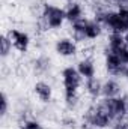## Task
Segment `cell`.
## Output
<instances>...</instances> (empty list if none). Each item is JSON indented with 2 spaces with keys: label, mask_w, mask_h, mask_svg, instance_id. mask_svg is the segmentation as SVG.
<instances>
[{
  "label": "cell",
  "mask_w": 128,
  "mask_h": 129,
  "mask_svg": "<svg viewBox=\"0 0 128 129\" xmlns=\"http://www.w3.org/2000/svg\"><path fill=\"white\" fill-rule=\"evenodd\" d=\"M125 68L127 66L122 63V60L119 59V56L116 53H112V51L105 50V53H104V69H105L109 77L121 78L124 75Z\"/></svg>",
  "instance_id": "obj_7"
},
{
  "label": "cell",
  "mask_w": 128,
  "mask_h": 129,
  "mask_svg": "<svg viewBox=\"0 0 128 129\" xmlns=\"http://www.w3.org/2000/svg\"><path fill=\"white\" fill-rule=\"evenodd\" d=\"M105 44H107V51L118 53L125 45V38H124L122 33H109L107 39H105Z\"/></svg>",
  "instance_id": "obj_14"
},
{
  "label": "cell",
  "mask_w": 128,
  "mask_h": 129,
  "mask_svg": "<svg viewBox=\"0 0 128 129\" xmlns=\"http://www.w3.org/2000/svg\"><path fill=\"white\" fill-rule=\"evenodd\" d=\"M104 32L102 24L95 18H83L74 24H69V36H72L78 44L83 42H94L101 38Z\"/></svg>",
  "instance_id": "obj_1"
},
{
  "label": "cell",
  "mask_w": 128,
  "mask_h": 129,
  "mask_svg": "<svg viewBox=\"0 0 128 129\" xmlns=\"http://www.w3.org/2000/svg\"><path fill=\"white\" fill-rule=\"evenodd\" d=\"M6 33H8V36H9V39H11L12 47H14L15 51L24 54V53H27L30 50V47H32V38H30V35L26 32V30L12 27V29H9Z\"/></svg>",
  "instance_id": "obj_6"
},
{
  "label": "cell",
  "mask_w": 128,
  "mask_h": 129,
  "mask_svg": "<svg viewBox=\"0 0 128 129\" xmlns=\"http://www.w3.org/2000/svg\"><path fill=\"white\" fill-rule=\"evenodd\" d=\"M110 129H128V117H122V119H116Z\"/></svg>",
  "instance_id": "obj_20"
},
{
  "label": "cell",
  "mask_w": 128,
  "mask_h": 129,
  "mask_svg": "<svg viewBox=\"0 0 128 129\" xmlns=\"http://www.w3.org/2000/svg\"><path fill=\"white\" fill-rule=\"evenodd\" d=\"M116 11H118V15L121 18V23L125 29V33L128 32V6H116Z\"/></svg>",
  "instance_id": "obj_18"
},
{
  "label": "cell",
  "mask_w": 128,
  "mask_h": 129,
  "mask_svg": "<svg viewBox=\"0 0 128 129\" xmlns=\"http://www.w3.org/2000/svg\"><path fill=\"white\" fill-rule=\"evenodd\" d=\"M63 126L68 129H75L77 128V120L74 117H68V119H63Z\"/></svg>",
  "instance_id": "obj_22"
},
{
  "label": "cell",
  "mask_w": 128,
  "mask_h": 129,
  "mask_svg": "<svg viewBox=\"0 0 128 129\" xmlns=\"http://www.w3.org/2000/svg\"><path fill=\"white\" fill-rule=\"evenodd\" d=\"M124 38H125V44L128 45V32H127V33H124Z\"/></svg>",
  "instance_id": "obj_25"
},
{
  "label": "cell",
  "mask_w": 128,
  "mask_h": 129,
  "mask_svg": "<svg viewBox=\"0 0 128 129\" xmlns=\"http://www.w3.org/2000/svg\"><path fill=\"white\" fill-rule=\"evenodd\" d=\"M63 102L68 110H75L80 105V93L74 95H63Z\"/></svg>",
  "instance_id": "obj_17"
},
{
  "label": "cell",
  "mask_w": 128,
  "mask_h": 129,
  "mask_svg": "<svg viewBox=\"0 0 128 129\" xmlns=\"http://www.w3.org/2000/svg\"><path fill=\"white\" fill-rule=\"evenodd\" d=\"M32 71L39 77H45L51 71V60L44 54L36 56L32 60Z\"/></svg>",
  "instance_id": "obj_13"
},
{
  "label": "cell",
  "mask_w": 128,
  "mask_h": 129,
  "mask_svg": "<svg viewBox=\"0 0 128 129\" xmlns=\"http://www.w3.org/2000/svg\"><path fill=\"white\" fill-rule=\"evenodd\" d=\"M65 15H66V21L69 24H74L80 20L84 18V6L81 5V2L78 0H71L65 3Z\"/></svg>",
  "instance_id": "obj_10"
},
{
  "label": "cell",
  "mask_w": 128,
  "mask_h": 129,
  "mask_svg": "<svg viewBox=\"0 0 128 129\" xmlns=\"http://www.w3.org/2000/svg\"><path fill=\"white\" fill-rule=\"evenodd\" d=\"M83 92L84 95L89 98L91 101H99L102 98V80L94 77V78H89V80H84L83 83Z\"/></svg>",
  "instance_id": "obj_11"
},
{
  "label": "cell",
  "mask_w": 128,
  "mask_h": 129,
  "mask_svg": "<svg viewBox=\"0 0 128 129\" xmlns=\"http://www.w3.org/2000/svg\"><path fill=\"white\" fill-rule=\"evenodd\" d=\"M2 107H0V116L5 119L6 116H8V113H9V107H11V102H9V96H8V93L6 92H3L2 93Z\"/></svg>",
  "instance_id": "obj_19"
},
{
  "label": "cell",
  "mask_w": 128,
  "mask_h": 129,
  "mask_svg": "<svg viewBox=\"0 0 128 129\" xmlns=\"http://www.w3.org/2000/svg\"><path fill=\"white\" fill-rule=\"evenodd\" d=\"M122 77H124V80L128 83V66L125 68V71H124V75H122Z\"/></svg>",
  "instance_id": "obj_24"
},
{
  "label": "cell",
  "mask_w": 128,
  "mask_h": 129,
  "mask_svg": "<svg viewBox=\"0 0 128 129\" xmlns=\"http://www.w3.org/2000/svg\"><path fill=\"white\" fill-rule=\"evenodd\" d=\"M80 51L78 42L72 36H60L54 42V53L62 59H74Z\"/></svg>",
  "instance_id": "obj_5"
},
{
  "label": "cell",
  "mask_w": 128,
  "mask_h": 129,
  "mask_svg": "<svg viewBox=\"0 0 128 129\" xmlns=\"http://www.w3.org/2000/svg\"><path fill=\"white\" fill-rule=\"evenodd\" d=\"M18 129H45V128H44V125L38 119H35V117H24L20 122Z\"/></svg>",
  "instance_id": "obj_16"
},
{
  "label": "cell",
  "mask_w": 128,
  "mask_h": 129,
  "mask_svg": "<svg viewBox=\"0 0 128 129\" xmlns=\"http://www.w3.org/2000/svg\"><path fill=\"white\" fill-rule=\"evenodd\" d=\"M112 123L113 119L98 102L89 105L83 114V125L86 129H110Z\"/></svg>",
  "instance_id": "obj_3"
},
{
  "label": "cell",
  "mask_w": 128,
  "mask_h": 129,
  "mask_svg": "<svg viewBox=\"0 0 128 129\" xmlns=\"http://www.w3.org/2000/svg\"><path fill=\"white\" fill-rule=\"evenodd\" d=\"M116 54L119 56V59L122 60V63L125 64V66H128V45H127V44H125V45H124L118 53H116Z\"/></svg>",
  "instance_id": "obj_21"
},
{
  "label": "cell",
  "mask_w": 128,
  "mask_h": 129,
  "mask_svg": "<svg viewBox=\"0 0 128 129\" xmlns=\"http://www.w3.org/2000/svg\"><path fill=\"white\" fill-rule=\"evenodd\" d=\"M78 71V74L83 77V80H89L96 77V62L92 56H83L74 64Z\"/></svg>",
  "instance_id": "obj_9"
},
{
  "label": "cell",
  "mask_w": 128,
  "mask_h": 129,
  "mask_svg": "<svg viewBox=\"0 0 128 129\" xmlns=\"http://www.w3.org/2000/svg\"><path fill=\"white\" fill-rule=\"evenodd\" d=\"M83 77L78 74L77 68L72 64L63 66L60 71V84L63 89V95H74L80 93V89L83 87Z\"/></svg>",
  "instance_id": "obj_4"
},
{
  "label": "cell",
  "mask_w": 128,
  "mask_h": 129,
  "mask_svg": "<svg viewBox=\"0 0 128 129\" xmlns=\"http://www.w3.org/2000/svg\"><path fill=\"white\" fill-rule=\"evenodd\" d=\"M124 95V87L119 78L107 77L102 80V98H118Z\"/></svg>",
  "instance_id": "obj_12"
},
{
  "label": "cell",
  "mask_w": 128,
  "mask_h": 129,
  "mask_svg": "<svg viewBox=\"0 0 128 129\" xmlns=\"http://www.w3.org/2000/svg\"><path fill=\"white\" fill-rule=\"evenodd\" d=\"M33 95L42 104H50L54 98V89L47 80H36L33 83Z\"/></svg>",
  "instance_id": "obj_8"
},
{
  "label": "cell",
  "mask_w": 128,
  "mask_h": 129,
  "mask_svg": "<svg viewBox=\"0 0 128 129\" xmlns=\"http://www.w3.org/2000/svg\"><path fill=\"white\" fill-rule=\"evenodd\" d=\"M14 47H12V42L8 36V33H5L2 36V42H0V53H2V59H8L12 53Z\"/></svg>",
  "instance_id": "obj_15"
},
{
  "label": "cell",
  "mask_w": 128,
  "mask_h": 129,
  "mask_svg": "<svg viewBox=\"0 0 128 129\" xmlns=\"http://www.w3.org/2000/svg\"><path fill=\"white\" fill-rule=\"evenodd\" d=\"M116 6H128V0H113Z\"/></svg>",
  "instance_id": "obj_23"
},
{
  "label": "cell",
  "mask_w": 128,
  "mask_h": 129,
  "mask_svg": "<svg viewBox=\"0 0 128 129\" xmlns=\"http://www.w3.org/2000/svg\"><path fill=\"white\" fill-rule=\"evenodd\" d=\"M66 23L65 8L51 2H45L39 9V24L42 30H60Z\"/></svg>",
  "instance_id": "obj_2"
}]
</instances>
